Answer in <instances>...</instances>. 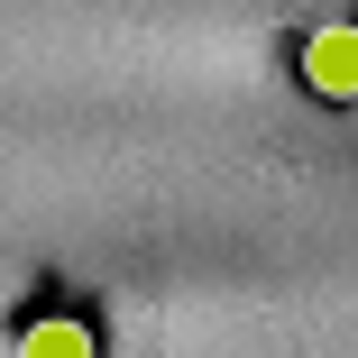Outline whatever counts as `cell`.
Wrapping results in <instances>:
<instances>
[{
	"label": "cell",
	"mask_w": 358,
	"mask_h": 358,
	"mask_svg": "<svg viewBox=\"0 0 358 358\" xmlns=\"http://www.w3.org/2000/svg\"><path fill=\"white\" fill-rule=\"evenodd\" d=\"M303 92L313 101H358V19H322L303 28Z\"/></svg>",
	"instance_id": "6da1fadb"
},
{
	"label": "cell",
	"mask_w": 358,
	"mask_h": 358,
	"mask_svg": "<svg viewBox=\"0 0 358 358\" xmlns=\"http://www.w3.org/2000/svg\"><path fill=\"white\" fill-rule=\"evenodd\" d=\"M10 358H101V331H92L83 313H37Z\"/></svg>",
	"instance_id": "7a4b0ae2"
}]
</instances>
